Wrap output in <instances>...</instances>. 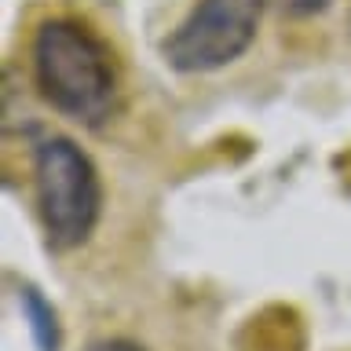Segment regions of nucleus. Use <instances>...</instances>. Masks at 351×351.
<instances>
[{
	"instance_id": "nucleus-6",
	"label": "nucleus",
	"mask_w": 351,
	"mask_h": 351,
	"mask_svg": "<svg viewBox=\"0 0 351 351\" xmlns=\"http://www.w3.org/2000/svg\"><path fill=\"white\" fill-rule=\"evenodd\" d=\"M84 351H143L139 344H132L125 337H106V340H95V344H88Z\"/></svg>"
},
{
	"instance_id": "nucleus-1",
	"label": "nucleus",
	"mask_w": 351,
	"mask_h": 351,
	"mask_svg": "<svg viewBox=\"0 0 351 351\" xmlns=\"http://www.w3.org/2000/svg\"><path fill=\"white\" fill-rule=\"evenodd\" d=\"M29 70L40 99L66 121L99 128L117 110L114 55L81 19H44L29 40Z\"/></svg>"
},
{
	"instance_id": "nucleus-2",
	"label": "nucleus",
	"mask_w": 351,
	"mask_h": 351,
	"mask_svg": "<svg viewBox=\"0 0 351 351\" xmlns=\"http://www.w3.org/2000/svg\"><path fill=\"white\" fill-rule=\"evenodd\" d=\"M33 194L44 238L55 252H70L92 238L103 213V183L73 139L44 136L33 147Z\"/></svg>"
},
{
	"instance_id": "nucleus-4",
	"label": "nucleus",
	"mask_w": 351,
	"mask_h": 351,
	"mask_svg": "<svg viewBox=\"0 0 351 351\" xmlns=\"http://www.w3.org/2000/svg\"><path fill=\"white\" fill-rule=\"evenodd\" d=\"M22 311L29 318V329H33V340H37L40 351H55L59 348V329H55V315L51 307L37 296V289H22Z\"/></svg>"
},
{
	"instance_id": "nucleus-5",
	"label": "nucleus",
	"mask_w": 351,
	"mask_h": 351,
	"mask_svg": "<svg viewBox=\"0 0 351 351\" xmlns=\"http://www.w3.org/2000/svg\"><path fill=\"white\" fill-rule=\"evenodd\" d=\"M267 4L278 11V15L307 19V15H318V11H326V8H329V0H267Z\"/></svg>"
},
{
	"instance_id": "nucleus-3",
	"label": "nucleus",
	"mask_w": 351,
	"mask_h": 351,
	"mask_svg": "<svg viewBox=\"0 0 351 351\" xmlns=\"http://www.w3.org/2000/svg\"><path fill=\"white\" fill-rule=\"evenodd\" d=\"M267 0H197L161 44V55L180 73L223 70L256 40Z\"/></svg>"
}]
</instances>
